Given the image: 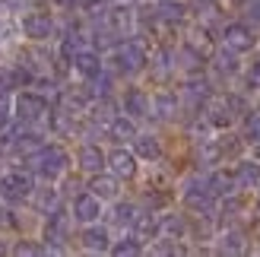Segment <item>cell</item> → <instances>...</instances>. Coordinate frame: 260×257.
<instances>
[{"label": "cell", "instance_id": "31", "mask_svg": "<svg viewBox=\"0 0 260 257\" xmlns=\"http://www.w3.org/2000/svg\"><path fill=\"white\" fill-rule=\"evenodd\" d=\"M10 118H13L10 108L4 105V102H0V131H7V127H10Z\"/></svg>", "mask_w": 260, "mask_h": 257}, {"label": "cell", "instance_id": "12", "mask_svg": "<svg viewBox=\"0 0 260 257\" xmlns=\"http://www.w3.org/2000/svg\"><path fill=\"white\" fill-rule=\"evenodd\" d=\"M235 184L241 190L260 187V162H241L238 169H235Z\"/></svg>", "mask_w": 260, "mask_h": 257}, {"label": "cell", "instance_id": "30", "mask_svg": "<svg viewBox=\"0 0 260 257\" xmlns=\"http://www.w3.org/2000/svg\"><path fill=\"white\" fill-rule=\"evenodd\" d=\"M216 60H219L216 67L222 70V73H235V57H232V54H219Z\"/></svg>", "mask_w": 260, "mask_h": 257}, {"label": "cell", "instance_id": "36", "mask_svg": "<svg viewBox=\"0 0 260 257\" xmlns=\"http://www.w3.org/2000/svg\"><path fill=\"white\" fill-rule=\"evenodd\" d=\"M0 251H4V248H0Z\"/></svg>", "mask_w": 260, "mask_h": 257}, {"label": "cell", "instance_id": "4", "mask_svg": "<svg viewBox=\"0 0 260 257\" xmlns=\"http://www.w3.org/2000/svg\"><path fill=\"white\" fill-rule=\"evenodd\" d=\"M0 187H4V194H7V197L22 200V197H29L32 190H35V181H32V175H29V172H7V175H4V181H0Z\"/></svg>", "mask_w": 260, "mask_h": 257}, {"label": "cell", "instance_id": "27", "mask_svg": "<svg viewBox=\"0 0 260 257\" xmlns=\"http://www.w3.org/2000/svg\"><path fill=\"white\" fill-rule=\"evenodd\" d=\"M206 95H210V86H206L203 80H193V83H187V99H190V102H197V99L203 102Z\"/></svg>", "mask_w": 260, "mask_h": 257}, {"label": "cell", "instance_id": "9", "mask_svg": "<svg viewBox=\"0 0 260 257\" xmlns=\"http://www.w3.org/2000/svg\"><path fill=\"white\" fill-rule=\"evenodd\" d=\"M105 162L111 165L114 178H134L137 175V156H134V152H127V149H114Z\"/></svg>", "mask_w": 260, "mask_h": 257}, {"label": "cell", "instance_id": "23", "mask_svg": "<svg viewBox=\"0 0 260 257\" xmlns=\"http://www.w3.org/2000/svg\"><path fill=\"white\" fill-rule=\"evenodd\" d=\"M219 251H229V254L244 251V235H241V232H225V235H222V245H219Z\"/></svg>", "mask_w": 260, "mask_h": 257}, {"label": "cell", "instance_id": "7", "mask_svg": "<svg viewBox=\"0 0 260 257\" xmlns=\"http://www.w3.org/2000/svg\"><path fill=\"white\" fill-rule=\"evenodd\" d=\"M73 67L80 76H86V80H95V76H102V60L95 51H89V48H80L73 54Z\"/></svg>", "mask_w": 260, "mask_h": 257}, {"label": "cell", "instance_id": "20", "mask_svg": "<svg viewBox=\"0 0 260 257\" xmlns=\"http://www.w3.org/2000/svg\"><path fill=\"white\" fill-rule=\"evenodd\" d=\"M13 149H16L19 156H32L35 149H42V143H38L35 134H16L13 137Z\"/></svg>", "mask_w": 260, "mask_h": 257}, {"label": "cell", "instance_id": "15", "mask_svg": "<svg viewBox=\"0 0 260 257\" xmlns=\"http://www.w3.org/2000/svg\"><path fill=\"white\" fill-rule=\"evenodd\" d=\"M134 149H137L140 159H149V162H155L162 156V146L155 137H134Z\"/></svg>", "mask_w": 260, "mask_h": 257}, {"label": "cell", "instance_id": "21", "mask_svg": "<svg viewBox=\"0 0 260 257\" xmlns=\"http://www.w3.org/2000/svg\"><path fill=\"white\" fill-rule=\"evenodd\" d=\"M111 219L118 226H130L137 219V207H134V203H118V207L111 210Z\"/></svg>", "mask_w": 260, "mask_h": 257}, {"label": "cell", "instance_id": "29", "mask_svg": "<svg viewBox=\"0 0 260 257\" xmlns=\"http://www.w3.org/2000/svg\"><path fill=\"white\" fill-rule=\"evenodd\" d=\"M114 254H140V238H124L121 245L111 248Z\"/></svg>", "mask_w": 260, "mask_h": 257}, {"label": "cell", "instance_id": "33", "mask_svg": "<svg viewBox=\"0 0 260 257\" xmlns=\"http://www.w3.org/2000/svg\"><path fill=\"white\" fill-rule=\"evenodd\" d=\"M251 13H254V16L260 19V0H254V4H251Z\"/></svg>", "mask_w": 260, "mask_h": 257}, {"label": "cell", "instance_id": "1", "mask_svg": "<svg viewBox=\"0 0 260 257\" xmlns=\"http://www.w3.org/2000/svg\"><path fill=\"white\" fill-rule=\"evenodd\" d=\"M67 165H70V156L60 146H42V149L32 152V169L42 178H48V181L60 178L63 172H67Z\"/></svg>", "mask_w": 260, "mask_h": 257}, {"label": "cell", "instance_id": "3", "mask_svg": "<svg viewBox=\"0 0 260 257\" xmlns=\"http://www.w3.org/2000/svg\"><path fill=\"white\" fill-rule=\"evenodd\" d=\"M114 63H118L121 73H134L146 63V51H143L140 42H124L118 51H114Z\"/></svg>", "mask_w": 260, "mask_h": 257}, {"label": "cell", "instance_id": "6", "mask_svg": "<svg viewBox=\"0 0 260 257\" xmlns=\"http://www.w3.org/2000/svg\"><path fill=\"white\" fill-rule=\"evenodd\" d=\"M22 32H25V38H32V42H45V38H51V32H54V22H51V16H45V13H29V16L22 19Z\"/></svg>", "mask_w": 260, "mask_h": 257}, {"label": "cell", "instance_id": "22", "mask_svg": "<svg viewBox=\"0 0 260 257\" xmlns=\"http://www.w3.org/2000/svg\"><path fill=\"white\" fill-rule=\"evenodd\" d=\"M159 232L172 235V238H181L184 235V222H181L178 216H165V219H159Z\"/></svg>", "mask_w": 260, "mask_h": 257}, {"label": "cell", "instance_id": "32", "mask_svg": "<svg viewBox=\"0 0 260 257\" xmlns=\"http://www.w3.org/2000/svg\"><path fill=\"white\" fill-rule=\"evenodd\" d=\"M38 245H13V254H38Z\"/></svg>", "mask_w": 260, "mask_h": 257}, {"label": "cell", "instance_id": "2", "mask_svg": "<svg viewBox=\"0 0 260 257\" xmlns=\"http://www.w3.org/2000/svg\"><path fill=\"white\" fill-rule=\"evenodd\" d=\"M48 114V99L38 92H19L16 95V118L22 124H35Z\"/></svg>", "mask_w": 260, "mask_h": 257}, {"label": "cell", "instance_id": "35", "mask_svg": "<svg viewBox=\"0 0 260 257\" xmlns=\"http://www.w3.org/2000/svg\"><path fill=\"white\" fill-rule=\"evenodd\" d=\"M254 152H257V162H260V143H257V149H254Z\"/></svg>", "mask_w": 260, "mask_h": 257}, {"label": "cell", "instance_id": "28", "mask_svg": "<svg viewBox=\"0 0 260 257\" xmlns=\"http://www.w3.org/2000/svg\"><path fill=\"white\" fill-rule=\"evenodd\" d=\"M38 207H42V210H54V207H57V190L45 187L42 194H38Z\"/></svg>", "mask_w": 260, "mask_h": 257}, {"label": "cell", "instance_id": "24", "mask_svg": "<svg viewBox=\"0 0 260 257\" xmlns=\"http://www.w3.org/2000/svg\"><path fill=\"white\" fill-rule=\"evenodd\" d=\"M244 137H248L251 143H260V111H251L248 118H244Z\"/></svg>", "mask_w": 260, "mask_h": 257}, {"label": "cell", "instance_id": "18", "mask_svg": "<svg viewBox=\"0 0 260 257\" xmlns=\"http://www.w3.org/2000/svg\"><path fill=\"white\" fill-rule=\"evenodd\" d=\"M108 131H111L114 140H134L137 137V127H134V121H130V118H111Z\"/></svg>", "mask_w": 260, "mask_h": 257}, {"label": "cell", "instance_id": "17", "mask_svg": "<svg viewBox=\"0 0 260 257\" xmlns=\"http://www.w3.org/2000/svg\"><path fill=\"white\" fill-rule=\"evenodd\" d=\"M83 245L89 251H108V232H105V229H86V232H83Z\"/></svg>", "mask_w": 260, "mask_h": 257}, {"label": "cell", "instance_id": "26", "mask_svg": "<svg viewBox=\"0 0 260 257\" xmlns=\"http://www.w3.org/2000/svg\"><path fill=\"white\" fill-rule=\"evenodd\" d=\"M175 95H155V114H159V118H172V114H175Z\"/></svg>", "mask_w": 260, "mask_h": 257}, {"label": "cell", "instance_id": "34", "mask_svg": "<svg viewBox=\"0 0 260 257\" xmlns=\"http://www.w3.org/2000/svg\"><path fill=\"white\" fill-rule=\"evenodd\" d=\"M57 4H60V7H73V4H76V0H57Z\"/></svg>", "mask_w": 260, "mask_h": 257}, {"label": "cell", "instance_id": "10", "mask_svg": "<svg viewBox=\"0 0 260 257\" xmlns=\"http://www.w3.org/2000/svg\"><path fill=\"white\" fill-rule=\"evenodd\" d=\"M73 216L80 222H95L99 216H102V203H99V197L95 194H80L73 200Z\"/></svg>", "mask_w": 260, "mask_h": 257}, {"label": "cell", "instance_id": "11", "mask_svg": "<svg viewBox=\"0 0 260 257\" xmlns=\"http://www.w3.org/2000/svg\"><path fill=\"white\" fill-rule=\"evenodd\" d=\"M76 162H80V169H83V172L95 175V172L105 169V152H102L99 146H92V143H86L80 152H76Z\"/></svg>", "mask_w": 260, "mask_h": 257}, {"label": "cell", "instance_id": "19", "mask_svg": "<svg viewBox=\"0 0 260 257\" xmlns=\"http://www.w3.org/2000/svg\"><path fill=\"white\" fill-rule=\"evenodd\" d=\"M232 187H235V178L225 175V172H216L210 181H206V190H210V197H216V194H229Z\"/></svg>", "mask_w": 260, "mask_h": 257}, {"label": "cell", "instance_id": "25", "mask_svg": "<svg viewBox=\"0 0 260 257\" xmlns=\"http://www.w3.org/2000/svg\"><path fill=\"white\" fill-rule=\"evenodd\" d=\"M134 222H137V235H140V241H146L149 235H155V232H159V219L140 216V219H134Z\"/></svg>", "mask_w": 260, "mask_h": 257}, {"label": "cell", "instance_id": "5", "mask_svg": "<svg viewBox=\"0 0 260 257\" xmlns=\"http://www.w3.org/2000/svg\"><path fill=\"white\" fill-rule=\"evenodd\" d=\"M238 108H241V102L235 95H222V99L210 102V124L213 127H229L232 121H235V111Z\"/></svg>", "mask_w": 260, "mask_h": 257}, {"label": "cell", "instance_id": "13", "mask_svg": "<svg viewBox=\"0 0 260 257\" xmlns=\"http://www.w3.org/2000/svg\"><path fill=\"white\" fill-rule=\"evenodd\" d=\"M89 190L99 197V200H111L118 194V178H108V175H92V181H89Z\"/></svg>", "mask_w": 260, "mask_h": 257}, {"label": "cell", "instance_id": "14", "mask_svg": "<svg viewBox=\"0 0 260 257\" xmlns=\"http://www.w3.org/2000/svg\"><path fill=\"white\" fill-rule=\"evenodd\" d=\"M124 108L130 118H143V114H149V99L140 92V89H130V92L124 95Z\"/></svg>", "mask_w": 260, "mask_h": 257}, {"label": "cell", "instance_id": "16", "mask_svg": "<svg viewBox=\"0 0 260 257\" xmlns=\"http://www.w3.org/2000/svg\"><path fill=\"white\" fill-rule=\"evenodd\" d=\"M159 16L168 19V22H181L187 16V7L181 4V0H162V4H159Z\"/></svg>", "mask_w": 260, "mask_h": 257}, {"label": "cell", "instance_id": "8", "mask_svg": "<svg viewBox=\"0 0 260 257\" xmlns=\"http://www.w3.org/2000/svg\"><path fill=\"white\" fill-rule=\"evenodd\" d=\"M225 45L232 51H251L257 42H254V32L248 29V25L232 22V25H225Z\"/></svg>", "mask_w": 260, "mask_h": 257}]
</instances>
